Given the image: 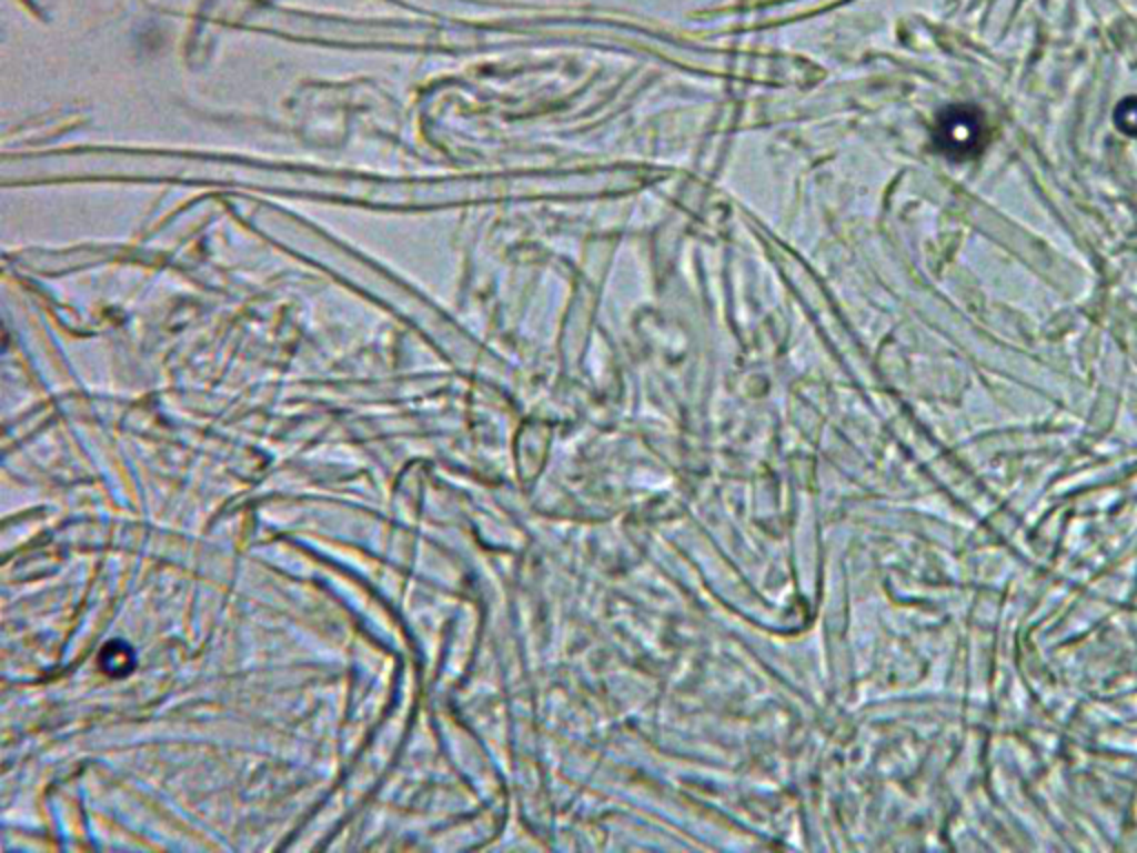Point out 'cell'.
Listing matches in <instances>:
<instances>
[{"instance_id":"1","label":"cell","mask_w":1137,"mask_h":853,"mask_svg":"<svg viewBox=\"0 0 1137 853\" xmlns=\"http://www.w3.org/2000/svg\"><path fill=\"white\" fill-rule=\"evenodd\" d=\"M937 140L948 153L964 155L966 151H973L979 140V120L975 111H948L937 127Z\"/></svg>"}]
</instances>
